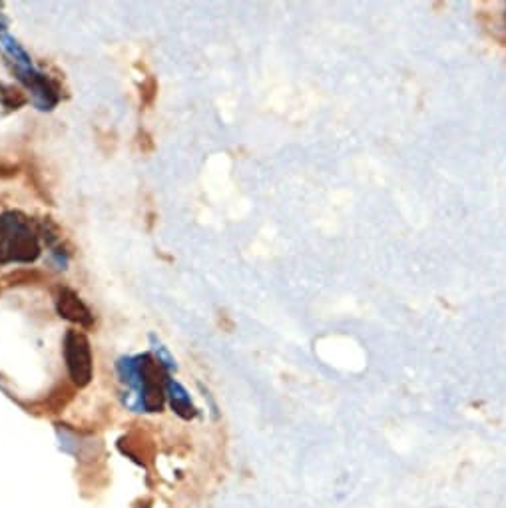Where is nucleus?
Listing matches in <instances>:
<instances>
[{
  "label": "nucleus",
  "mask_w": 506,
  "mask_h": 508,
  "mask_svg": "<svg viewBox=\"0 0 506 508\" xmlns=\"http://www.w3.org/2000/svg\"><path fill=\"white\" fill-rule=\"evenodd\" d=\"M40 255L36 235L24 217L14 213L0 217V265L8 262H35Z\"/></svg>",
  "instance_id": "f257e3e1"
},
{
  "label": "nucleus",
  "mask_w": 506,
  "mask_h": 508,
  "mask_svg": "<svg viewBox=\"0 0 506 508\" xmlns=\"http://www.w3.org/2000/svg\"><path fill=\"white\" fill-rule=\"evenodd\" d=\"M64 359L72 383L76 387H86L92 381V351L86 335L74 329L66 333Z\"/></svg>",
  "instance_id": "f03ea898"
},
{
  "label": "nucleus",
  "mask_w": 506,
  "mask_h": 508,
  "mask_svg": "<svg viewBox=\"0 0 506 508\" xmlns=\"http://www.w3.org/2000/svg\"><path fill=\"white\" fill-rule=\"evenodd\" d=\"M56 309H58V315L68 319V321L76 323V325H80V327H86L88 329L94 323V315L90 313V309L82 303V299L78 297L68 287H62L58 291Z\"/></svg>",
  "instance_id": "7ed1b4c3"
},
{
  "label": "nucleus",
  "mask_w": 506,
  "mask_h": 508,
  "mask_svg": "<svg viewBox=\"0 0 506 508\" xmlns=\"http://www.w3.org/2000/svg\"><path fill=\"white\" fill-rule=\"evenodd\" d=\"M140 375L142 381H144V391H150V389H164V383H166L164 369L159 367L150 355L140 357Z\"/></svg>",
  "instance_id": "20e7f679"
},
{
  "label": "nucleus",
  "mask_w": 506,
  "mask_h": 508,
  "mask_svg": "<svg viewBox=\"0 0 506 508\" xmlns=\"http://www.w3.org/2000/svg\"><path fill=\"white\" fill-rule=\"evenodd\" d=\"M166 387H168V393H170V399H172V409L182 419H192L195 415V409L190 403V397L186 395V391L177 383H172V381H168Z\"/></svg>",
  "instance_id": "39448f33"
},
{
  "label": "nucleus",
  "mask_w": 506,
  "mask_h": 508,
  "mask_svg": "<svg viewBox=\"0 0 506 508\" xmlns=\"http://www.w3.org/2000/svg\"><path fill=\"white\" fill-rule=\"evenodd\" d=\"M46 280V275L38 269H17L8 275H4L0 280V285L6 287H14V285H35V283H42Z\"/></svg>",
  "instance_id": "423d86ee"
},
{
  "label": "nucleus",
  "mask_w": 506,
  "mask_h": 508,
  "mask_svg": "<svg viewBox=\"0 0 506 508\" xmlns=\"http://www.w3.org/2000/svg\"><path fill=\"white\" fill-rule=\"evenodd\" d=\"M0 102H2L4 108H8V110H17L20 106L26 104L28 98H26L24 92H20L18 88L0 84Z\"/></svg>",
  "instance_id": "0eeeda50"
},
{
  "label": "nucleus",
  "mask_w": 506,
  "mask_h": 508,
  "mask_svg": "<svg viewBox=\"0 0 506 508\" xmlns=\"http://www.w3.org/2000/svg\"><path fill=\"white\" fill-rule=\"evenodd\" d=\"M157 96V82L154 76H148L140 86V98L144 106H152Z\"/></svg>",
  "instance_id": "6e6552de"
},
{
  "label": "nucleus",
  "mask_w": 506,
  "mask_h": 508,
  "mask_svg": "<svg viewBox=\"0 0 506 508\" xmlns=\"http://www.w3.org/2000/svg\"><path fill=\"white\" fill-rule=\"evenodd\" d=\"M136 144H138V150H140L142 154H150L152 150H154V140H152V136L148 134V132H138V138H136Z\"/></svg>",
  "instance_id": "1a4fd4ad"
},
{
  "label": "nucleus",
  "mask_w": 506,
  "mask_h": 508,
  "mask_svg": "<svg viewBox=\"0 0 506 508\" xmlns=\"http://www.w3.org/2000/svg\"><path fill=\"white\" fill-rule=\"evenodd\" d=\"M0 287H2V285H0Z\"/></svg>",
  "instance_id": "9d476101"
}]
</instances>
